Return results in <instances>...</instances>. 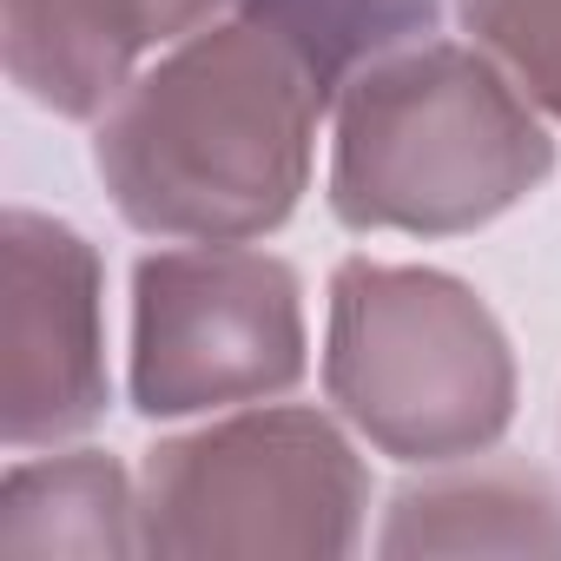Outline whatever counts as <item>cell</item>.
I'll use <instances>...</instances> for the list:
<instances>
[{"label":"cell","instance_id":"8fae6325","mask_svg":"<svg viewBox=\"0 0 561 561\" xmlns=\"http://www.w3.org/2000/svg\"><path fill=\"white\" fill-rule=\"evenodd\" d=\"M133 8L152 21V34H159V47H172V41H185V34H198L205 21H218V14H231V0H133Z\"/></svg>","mask_w":561,"mask_h":561},{"label":"cell","instance_id":"277c9868","mask_svg":"<svg viewBox=\"0 0 561 561\" xmlns=\"http://www.w3.org/2000/svg\"><path fill=\"white\" fill-rule=\"evenodd\" d=\"M364 436L318 403L192 416L139 456L146 554H357L370 535Z\"/></svg>","mask_w":561,"mask_h":561},{"label":"cell","instance_id":"5b68a950","mask_svg":"<svg viewBox=\"0 0 561 561\" xmlns=\"http://www.w3.org/2000/svg\"><path fill=\"white\" fill-rule=\"evenodd\" d=\"M311 377L305 271L264 244H159L133 257L126 403L192 423L277 403Z\"/></svg>","mask_w":561,"mask_h":561},{"label":"cell","instance_id":"ba28073f","mask_svg":"<svg viewBox=\"0 0 561 561\" xmlns=\"http://www.w3.org/2000/svg\"><path fill=\"white\" fill-rule=\"evenodd\" d=\"M0 548L8 554H146L139 541V469L113 449L60 443L27 449L0 482Z\"/></svg>","mask_w":561,"mask_h":561},{"label":"cell","instance_id":"52a82bcc","mask_svg":"<svg viewBox=\"0 0 561 561\" xmlns=\"http://www.w3.org/2000/svg\"><path fill=\"white\" fill-rule=\"evenodd\" d=\"M377 554H548L561 561V476L528 456H462L416 469L377 535Z\"/></svg>","mask_w":561,"mask_h":561},{"label":"cell","instance_id":"3957f363","mask_svg":"<svg viewBox=\"0 0 561 561\" xmlns=\"http://www.w3.org/2000/svg\"><path fill=\"white\" fill-rule=\"evenodd\" d=\"M324 403L364 449L436 469L508 436L522 370L508 324L469 277L351 251L324 291Z\"/></svg>","mask_w":561,"mask_h":561},{"label":"cell","instance_id":"7a4b0ae2","mask_svg":"<svg viewBox=\"0 0 561 561\" xmlns=\"http://www.w3.org/2000/svg\"><path fill=\"white\" fill-rule=\"evenodd\" d=\"M324 133V205L357 238H469L554 172V119L469 34L364 67Z\"/></svg>","mask_w":561,"mask_h":561},{"label":"cell","instance_id":"8992f818","mask_svg":"<svg viewBox=\"0 0 561 561\" xmlns=\"http://www.w3.org/2000/svg\"><path fill=\"white\" fill-rule=\"evenodd\" d=\"M113 410L106 257L60 218L14 205L0 231V436L8 456L80 443Z\"/></svg>","mask_w":561,"mask_h":561},{"label":"cell","instance_id":"9c48e42d","mask_svg":"<svg viewBox=\"0 0 561 561\" xmlns=\"http://www.w3.org/2000/svg\"><path fill=\"white\" fill-rule=\"evenodd\" d=\"M231 14L285 41L305 60V73L324 87V100H337L364 67L416 41H436L456 0H231Z\"/></svg>","mask_w":561,"mask_h":561},{"label":"cell","instance_id":"30bf717a","mask_svg":"<svg viewBox=\"0 0 561 561\" xmlns=\"http://www.w3.org/2000/svg\"><path fill=\"white\" fill-rule=\"evenodd\" d=\"M456 27L489 47L561 126V0H456Z\"/></svg>","mask_w":561,"mask_h":561},{"label":"cell","instance_id":"6da1fadb","mask_svg":"<svg viewBox=\"0 0 561 561\" xmlns=\"http://www.w3.org/2000/svg\"><path fill=\"white\" fill-rule=\"evenodd\" d=\"M324 87L305 60L218 14L159 47L93 119V172L126 231L152 244H264L318 179Z\"/></svg>","mask_w":561,"mask_h":561}]
</instances>
